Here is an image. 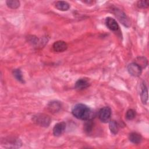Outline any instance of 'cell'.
Segmentation results:
<instances>
[{
    "instance_id": "1",
    "label": "cell",
    "mask_w": 149,
    "mask_h": 149,
    "mask_svg": "<svg viewBox=\"0 0 149 149\" xmlns=\"http://www.w3.org/2000/svg\"><path fill=\"white\" fill-rule=\"evenodd\" d=\"M72 115L77 119L87 120L93 118V111L83 104H77L72 109Z\"/></svg>"
},
{
    "instance_id": "2",
    "label": "cell",
    "mask_w": 149,
    "mask_h": 149,
    "mask_svg": "<svg viewBox=\"0 0 149 149\" xmlns=\"http://www.w3.org/2000/svg\"><path fill=\"white\" fill-rule=\"evenodd\" d=\"M33 121L37 125L42 126L48 127L51 123V118L44 113H38L35 115L32 118Z\"/></svg>"
},
{
    "instance_id": "3",
    "label": "cell",
    "mask_w": 149,
    "mask_h": 149,
    "mask_svg": "<svg viewBox=\"0 0 149 149\" xmlns=\"http://www.w3.org/2000/svg\"><path fill=\"white\" fill-rule=\"evenodd\" d=\"M111 116V109L109 107L102 108L98 112V118L100 120L104 123L109 121Z\"/></svg>"
},
{
    "instance_id": "4",
    "label": "cell",
    "mask_w": 149,
    "mask_h": 149,
    "mask_svg": "<svg viewBox=\"0 0 149 149\" xmlns=\"http://www.w3.org/2000/svg\"><path fill=\"white\" fill-rule=\"evenodd\" d=\"M113 13L115 16L118 18V19L123 25H124L126 27L130 26V21L127 17L126 15L125 14V13H123L122 10L117 8L113 9Z\"/></svg>"
},
{
    "instance_id": "5",
    "label": "cell",
    "mask_w": 149,
    "mask_h": 149,
    "mask_svg": "<svg viewBox=\"0 0 149 149\" xmlns=\"http://www.w3.org/2000/svg\"><path fill=\"white\" fill-rule=\"evenodd\" d=\"M127 69L129 73L134 77H138L140 76L142 72V69L134 62L129 64L127 65Z\"/></svg>"
},
{
    "instance_id": "6",
    "label": "cell",
    "mask_w": 149,
    "mask_h": 149,
    "mask_svg": "<svg viewBox=\"0 0 149 149\" xmlns=\"http://www.w3.org/2000/svg\"><path fill=\"white\" fill-rule=\"evenodd\" d=\"M66 123L63 122L56 123L53 128V134L55 136H61L65 130Z\"/></svg>"
},
{
    "instance_id": "7",
    "label": "cell",
    "mask_w": 149,
    "mask_h": 149,
    "mask_svg": "<svg viewBox=\"0 0 149 149\" xmlns=\"http://www.w3.org/2000/svg\"><path fill=\"white\" fill-rule=\"evenodd\" d=\"M105 24L107 27L112 31H117L119 29V25L116 20L111 17H108L105 19Z\"/></svg>"
},
{
    "instance_id": "8",
    "label": "cell",
    "mask_w": 149,
    "mask_h": 149,
    "mask_svg": "<svg viewBox=\"0 0 149 149\" xmlns=\"http://www.w3.org/2000/svg\"><path fill=\"white\" fill-rule=\"evenodd\" d=\"M62 105L60 102L57 101H52L48 104L47 108L48 111L52 113H55L58 112L61 109Z\"/></svg>"
},
{
    "instance_id": "9",
    "label": "cell",
    "mask_w": 149,
    "mask_h": 149,
    "mask_svg": "<svg viewBox=\"0 0 149 149\" xmlns=\"http://www.w3.org/2000/svg\"><path fill=\"white\" fill-rule=\"evenodd\" d=\"M54 51L61 52L66 51L68 48L67 44L63 41H57L55 42L52 45Z\"/></svg>"
},
{
    "instance_id": "10",
    "label": "cell",
    "mask_w": 149,
    "mask_h": 149,
    "mask_svg": "<svg viewBox=\"0 0 149 149\" xmlns=\"http://www.w3.org/2000/svg\"><path fill=\"white\" fill-rule=\"evenodd\" d=\"M90 86L88 80L86 79H80L75 83V88L78 90H82L87 88Z\"/></svg>"
},
{
    "instance_id": "11",
    "label": "cell",
    "mask_w": 149,
    "mask_h": 149,
    "mask_svg": "<svg viewBox=\"0 0 149 149\" xmlns=\"http://www.w3.org/2000/svg\"><path fill=\"white\" fill-rule=\"evenodd\" d=\"M129 139L134 144H139L142 141V137L137 132H132L129 135Z\"/></svg>"
},
{
    "instance_id": "12",
    "label": "cell",
    "mask_w": 149,
    "mask_h": 149,
    "mask_svg": "<svg viewBox=\"0 0 149 149\" xmlns=\"http://www.w3.org/2000/svg\"><path fill=\"white\" fill-rule=\"evenodd\" d=\"M55 7L58 10H61V11H66V10H68L69 9L70 5L66 1H56L55 2Z\"/></svg>"
},
{
    "instance_id": "13",
    "label": "cell",
    "mask_w": 149,
    "mask_h": 149,
    "mask_svg": "<svg viewBox=\"0 0 149 149\" xmlns=\"http://www.w3.org/2000/svg\"><path fill=\"white\" fill-rule=\"evenodd\" d=\"M140 97L142 103L143 104H146L148 101V91L146 86L144 84H143L141 86Z\"/></svg>"
},
{
    "instance_id": "14",
    "label": "cell",
    "mask_w": 149,
    "mask_h": 149,
    "mask_svg": "<svg viewBox=\"0 0 149 149\" xmlns=\"http://www.w3.org/2000/svg\"><path fill=\"white\" fill-rule=\"evenodd\" d=\"M134 63H136L137 65H138L143 69L144 68H146V67L147 66L148 61H147V59L145 57L139 56L136 59Z\"/></svg>"
},
{
    "instance_id": "15",
    "label": "cell",
    "mask_w": 149,
    "mask_h": 149,
    "mask_svg": "<svg viewBox=\"0 0 149 149\" xmlns=\"http://www.w3.org/2000/svg\"><path fill=\"white\" fill-rule=\"evenodd\" d=\"M109 128L113 134H116L119 131V125L116 121L111 120L109 123Z\"/></svg>"
},
{
    "instance_id": "16",
    "label": "cell",
    "mask_w": 149,
    "mask_h": 149,
    "mask_svg": "<svg viewBox=\"0 0 149 149\" xmlns=\"http://www.w3.org/2000/svg\"><path fill=\"white\" fill-rule=\"evenodd\" d=\"M13 75L15 77V79L19 82H20L22 83H24V80L23 77L22 73L20 69H17L13 70Z\"/></svg>"
},
{
    "instance_id": "17",
    "label": "cell",
    "mask_w": 149,
    "mask_h": 149,
    "mask_svg": "<svg viewBox=\"0 0 149 149\" xmlns=\"http://www.w3.org/2000/svg\"><path fill=\"white\" fill-rule=\"evenodd\" d=\"M6 3L11 9H17L20 6V2L17 0H8L6 1Z\"/></svg>"
},
{
    "instance_id": "18",
    "label": "cell",
    "mask_w": 149,
    "mask_h": 149,
    "mask_svg": "<svg viewBox=\"0 0 149 149\" xmlns=\"http://www.w3.org/2000/svg\"><path fill=\"white\" fill-rule=\"evenodd\" d=\"M94 126V123L92 122L91 119L87 120L84 125V130L87 134L90 133L92 132Z\"/></svg>"
},
{
    "instance_id": "19",
    "label": "cell",
    "mask_w": 149,
    "mask_h": 149,
    "mask_svg": "<svg viewBox=\"0 0 149 149\" xmlns=\"http://www.w3.org/2000/svg\"><path fill=\"white\" fill-rule=\"evenodd\" d=\"M136 116V111L134 109H130L127 111L126 113V118L127 120H132Z\"/></svg>"
},
{
    "instance_id": "20",
    "label": "cell",
    "mask_w": 149,
    "mask_h": 149,
    "mask_svg": "<svg viewBox=\"0 0 149 149\" xmlns=\"http://www.w3.org/2000/svg\"><path fill=\"white\" fill-rule=\"evenodd\" d=\"M149 5V2L148 1H139L137 3V6L139 8H147Z\"/></svg>"
},
{
    "instance_id": "21",
    "label": "cell",
    "mask_w": 149,
    "mask_h": 149,
    "mask_svg": "<svg viewBox=\"0 0 149 149\" xmlns=\"http://www.w3.org/2000/svg\"><path fill=\"white\" fill-rule=\"evenodd\" d=\"M83 2H84V3H88V4H91V3H94V1H83Z\"/></svg>"
}]
</instances>
